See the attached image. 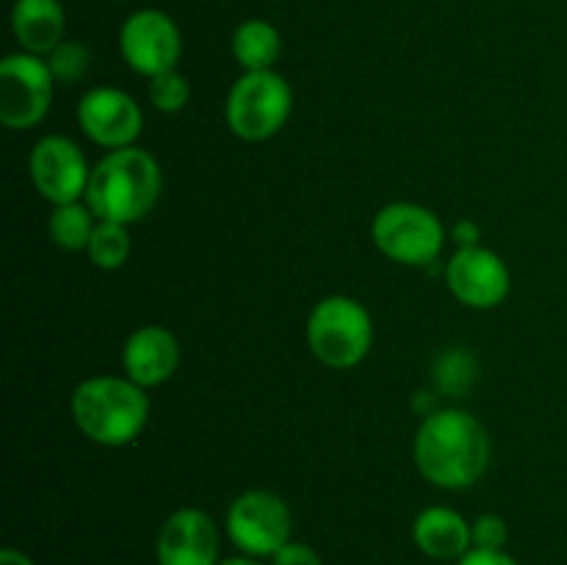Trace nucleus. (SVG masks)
<instances>
[{"mask_svg": "<svg viewBox=\"0 0 567 565\" xmlns=\"http://www.w3.org/2000/svg\"><path fill=\"white\" fill-rule=\"evenodd\" d=\"M415 469L443 491L476 485L491 465V435L476 415L443 408L424 415L413 441Z\"/></svg>", "mask_w": 567, "mask_h": 565, "instance_id": "1", "label": "nucleus"}, {"mask_svg": "<svg viewBox=\"0 0 567 565\" xmlns=\"http://www.w3.org/2000/svg\"><path fill=\"white\" fill-rule=\"evenodd\" d=\"M164 186L161 164L142 147L109 150L92 166L83 203L103 222L133 225L155 208Z\"/></svg>", "mask_w": 567, "mask_h": 565, "instance_id": "2", "label": "nucleus"}, {"mask_svg": "<svg viewBox=\"0 0 567 565\" xmlns=\"http://www.w3.org/2000/svg\"><path fill=\"white\" fill-rule=\"evenodd\" d=\"M72 419L89 441L100 446H127L144 432L150 399L131 377L97 374L72 391Z\"/></svg>", "mask_w": 567, "mask_h": 565, "instance_id": "3", "label": "nucleus"}, {"mask_svg": "<svg viewBox=\"0 0 567 565\" xmlns=\"http://www.w3.org/2000/svg\"><path fill=\"white\" fill-rule=\"evenodd\" d=\"M305 336L319 363L330 369H354L374 343V321L363 302L332 294L310 310Z\"/></svg>", "mask_w": 567, "mask_h": 565, "instance_id": "4", "label": "nucleus"}, {"mask_svg": "<svg viewBox=\"0 0 567 565\" xmlns=\"http://www.w3.org/2000/svg\"><path fill=\"white\" fill-rule=\"evenodd\" d=\"M293 111L291 83L275 70L244 72L227 94L225 116L244 142H266L286 127Z\"/></svg>", "mask_w": 567, "mask_h": 565, "instance_id": "5", "label": "nucleus"}, {"mask_svg": "<svg viewBox=\"0 0 567 565\" xmlns=\"http://www.w3.org/2000/svg\"><path fill=\"white\" fill-rule=\"evenodd\" d=\"M371 238L385 258L404 266H430L441 258L446 227L419 203H391L371 222Z\"/></svg>", "mask_w": 567, "mask_h": 565, "instance_id": "6", "label": "nucleus"}, {"mask_svg": "<svg viewBox=\"0 0 567 565\" xmlns=\"http://www.w3.org/2000/svg\"><path fill=\"white\" fill-rule=\"evenodd\" d=\"M225 530L241 554L260 559L275 557L286 543H291V510L277 493L247 491L227 507Z\"/></svg>", "mask_w": 567, "mask_h": 565, "instance_id": "7", "label": "nucleus"}, {"mask_svg": "<svg viewBox=\"0 0 567 565\" xmlns=\"http://www.w3.org/2000/svg\"><path fill=\"white\" fill-rule=\"evenodd\" d=\"M55 78L48 59L33 53H11L0 61V122L11 131L37 127L53 103Z\"/></svg>", "mask_w": 567, "mask_h": 565, "instance_id": "8", "label": "nucleus"}, {"mask_svg": "<svg viewBox=\"0 0 567 565\" xmlns=\"http://www.w3.org/2000/svg\"><path fill=\"white\" fill-rule=\"evenodd\" d=\"M120 50L125 64L144 78L177 70L183 53L181 28L164 11L142 9L122 25Z\"/></svg>", "mask_w": 567, "mask_h": 565, "instance_id": "9", "label": "nucleus"}, {"mask_svg": "<svg viewBox=\"0 0 567 565\" xmlns=\"http://www.w3.org/2000/svg\"><path fill=\"white\" fill-rule=\"evenodd\" d=\"M28 170H31L33 186L48 203L66 205L81 203L86 197L89 177H92L86 155L72 138L61 133H50L33 144Z\"/></svg>", "mask_w": 567, "mask_h": 565, "instance_id": "10", "label": "nucleus"}, {"mask_svg": "<svg viewBox=\"0 0 567 565\" xmlns=\"http://www.w3.org/2000/svg\"><path fill=\"white\" fill-rule=\"evenodd\" d=\"M78 125L105 150L133 147L144 127L136 100L116 86H94L78 103Z\"/></svg>", "mask_w": 567, "mask_h": 565, "instance_id": "11", "label": "nucleus"}, {"mask_svg": "<svg viewBox=\"0 0 567 565\" xmlns=\"http://www.w3.org/2000/svg\"><path fill=\"white\" fill-rule=\"evenodd\" d=\"M446 282L449 291L463 305L476 310L496 308L507 299L513 288L507 264L502 255L487 247H463L452 255L446 264Z\"/></svg>", "mask_w": 567, "mask_h": 565, "instance_id": "12", "label": "nucleus"}, {"mask_svg": "<svg viewBox=\"0 0 567 565\" xmlns=\"http://www.w3.org/2000/svg\"><path fill=\"white\" fill-rule=\"evenodd\" d=\"M158 565H219V530L199 507H181L164 521L155 541Z\"/></svg>", "mask_w": 567, "mask_h": 565, "instance_id": "13", "label": "nucleus"}, {"mask_svg": "<svg viewBox=\"0 0 567 565\" xmlns=\"http://www.w3.org/2000/svg\"><path fill=\"white\" fill-rule=\"evenodd\" d=\"M177 366H181V341L172 330L161 325H144L127 336L122 349V369L144 391L169 380Z\"/></svg>", "mask_w": 567, "mask_h": 565, "instance_id": "14", "label": "nucleus"}, {"mask_svg": "<svg viewBox=\"0 0 567 565\" xmlns=\"http://www.w3.org/2000/svg\"><path fill=\"white\" fill-rule=\"evenodd\" d=\"M413 541L426 557L432 559H460L474 548L471 524L452 507H426L413 521Z\"/></svg>", "mask_w": 567, "mask_h": 565, "instance_id": "15", "label": "nucleus"}, {"mask_svg": "<svg viewBox=\"0 0 567 565\" xmlns=\"http://www.w3.org/2000/svg\"><path fill=\"white\" fill-rule=\"evenodd\" d=\"M66 14L59 0H17L11 9V31L25 53L50 55L64 42Z\"/></svg>", "mask_w": 567, "mask_h": 565, "instance_id": "16", "label": "nucleus"}, {"mask_svg": "<svg viewBox=\"0 0 567 565\" xmlns=\"http://www.w3.org/2000/svg\"><path fill=\"white\" fill-rule=\"evenodd\" d=\"M280 31L266 20H247L233 33V55L244 72L271 70L275 61L280 59Z\"/></svg>", "mask_w": 567, "mask_h": 565, "instance_id": "17", "label": "nucleus"}, {"mask_svg": "<svg viewBox=\"0 0 567 565\" xmlns=\"http://www.w3.org/2000/svg\"><path fill=\"white\" fill-rule=\"evenodd\" d=\"M97 216L86 203H66L53 205L48 219V233L53 238L55 247L66 249V253H81L92 242V233L97 227Z\"/></svg>", "mask_w": 567, "mask_h": 565, "instance_id": "18", "label": "nucleus"}, {"mask_svg": "<svg viewBox=\"0 0 567 565\" xmlns=\"http://www.w3.org/2000/svg\"><path fill=\"white\" fill-rule=\"evenodd\" d=\"M131 249H133V238L131 233H127V225L100 219L97 227H94L86 253L94 266L114 271L120 269V266H125V260L131 258Z\"/></svg>", "mask_w": 567, "mask_h": 565, "instance_id": "19", "label": "nucleus"}, {"mask_svg": "<svg viewBox=\"0 0 567 565\" xmlns=\"http://www.w3.org/2000/svg\"><path fill=\"white\" fill-rule=\"evenodd\" d=\"M48 59L50 72H53L55 83H78L89 72V64H92V53L83 42H75V39H64L59 48L53 50Z\"/></svg>", "mask_w": 567, "mask_h": 565, "instance_id": "20", "label": "nucleus"}, {"mask_svg": "<svg viewBox=\"0 0 567 565\" xmlns=\"http://www.w3.org/2000/svg\"><path fill=\"white\" fill-rule=\"evenodd\" d=\"M474 377H476V363L465 349H452V352L437 358L435 382L441 391H449L452 397H457V393L468 391Z\"/></svg>", "mask_w": 567, "mask_h": 565, "instance_id": "21", "label": "nucleus"}, {"mask_svg": "<svg viewBox=\"0 0 567 565\" xmlns=\"http://www.w3.org/2000/svg\"><path fill=\"white\" fill-rule=\"evenodd\" d=\"M150 103L155 105L164 114H177L188 105V97H192V86H188L186 75H181L177 70L161 72V75L150 78Z\"/></svg>", "mask_w": 567, "mask_h": 565, "instance_id": "22", "label": "nucleus"}, {"mask_svg": "<svg viewBox=\"0 0 567 565\" xmlns=\"http://www.w3.org/2000/svg\"><path fill=\"white\" fill-rule=\"evenodd\" d=\"M471 541L474 548H491V552H504L509 541V526L502 515L485 513L471 524Z\"/></svg>", "mask_w": 567, "mask_h": 565, "instance_id": "23", "label": "nucleus"}, {"mask_svg": "<svg viewBox=\"0 0 567 565\" xmlns=\"http://www.w3.org/2000/svg\"><path fill=\"white\" fill-rule=\"evenodd\" d=\"M271 565H321V557L316 554V548L308 546V543L291 541L271 557Z\"/></svg>", "mask_w": 567, "mask_h": 565, "instance_id": "24", "label": "nucleus"}, {"mask_svg": "<svg viewBox=\"0 0 567 565\" xmlns=\"http://www.w3.org/2000/svg\"><path fill=\"white\" fill-rule=\"evenodd\" d=\"M457 565H520V563L515 557H509L507 552H491V548H471L465 557L457 559Z\"/></svg>", "mask_w": 567, "mask_h": 565, "instance_id": "25", "label": "nucleus"}, {"mask_svg": "<svg viewBox=\"0 0 567 565\" xmlns=\"http://www.w3.org/2000/svg\"><path fill=\"white\" fill-rule=\"evenodd\" d=\"M452 238H454V242H457L460 249H463V247H480L482 230H480V225H476V222L460 219L457 225H454Z\"/></svg>", "mask_w": 567, "mask_h": 565, "instance_id": "26", "label": "nucleus"}, {"mask_svg": "<svg viewBox=\"0 0 567 565\" xmlns=\"http://www.w3.org/2000/svg\"><path fill=\"white\" fill-rule=\"evenodd\" d=\"M0 565H33V559L28 554L17 552V548H3L0 552Z\"/></svg>", "mask_w": 567, "mask_h": 565, "instance_id": "27", "label": "nucleus"}, {"mask_svg": "<svg viewBox=\"0 0 567 565\" xmlns=\"http://www.w3.org/2000/svg\"><path fill=\"white\" fill-rule=\"evenodd\" d=\"M219 565H264V563H260V557H249V554H238V557L219 559Z\"/></svg>", "mask_w": 567, "mask_h": 565, "instance_id": "28", "label": "nucleus"}]
</instances>
